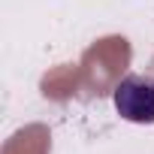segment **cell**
Returning a JSON list of instances; mask_svg holds the SVG:
<instances>
[{
	"instance_id": "obj_1",
	"label": "cell",
	"mask_w": 154,
	"mask_h": 154,
	"mask_svg": "<svg viewBox=\"0 0 154 154\" xmlns=\"http://www.w3.org/2000/svg\"><path fill=\"white\" fill-rule=\"evenodd\" d=\"M115 109L124 121L154 124V79L130 72L115 85Z\"/></svg>"
}]
</instances>
